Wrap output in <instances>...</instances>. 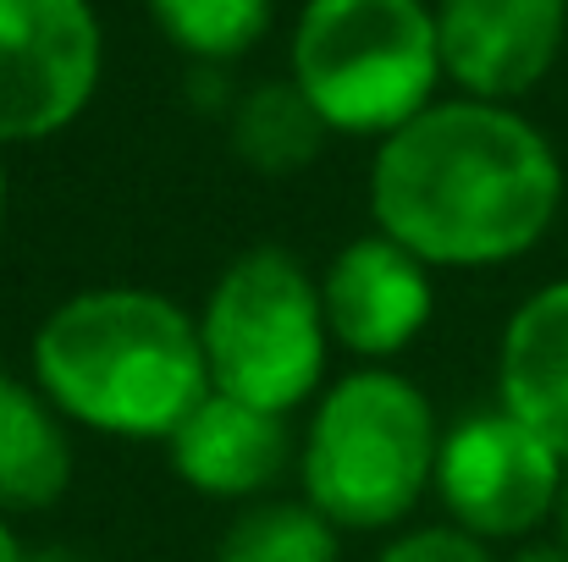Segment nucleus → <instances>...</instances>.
Segmentation results:
<instances>
[{"label":"nucleus","mask_w":568,"mask_h":562,"mask_svg":"<svg viewBox=\"0 0 568 562\" xmlns=\"http://www.w3.org/2000/svg\"><path fill=\"white\" fill-rule=\"evenodd\" d=\"M564 210L552 139L491 100H436L376 144V232L430 270H497L547 243Z\"/></svg>","instance_id":"1"},{"label":"nucleus","mask_w":568,"mask_h":562,"mask_svg":"<svg viewBox=\"0 0 568 562\" xmlns=\"http://www.w3.org/2000/svg\"><path fill=\"white\" fill-rule=\"evenodd\" d=\"M28 380L67 425L161 447L210 397L199 320L178 298L128 282L61 298L28 343Z\"/></svg>","instance_id":"2"},{"label":"nucleus","mask_w":568,"mask_h":562,"mask_svg":"<svg viewBox=\"0 0 568 562\" xmlns=\"http://www.w3.org/2000/svg\"><path fill=\"white\" fill-rule=\"evenodd\" d=\"M442 425L419 380L392 365H359L315 397L298 441L304 502L343 535L397 530L436 480Z\"/></svg>","instance_id":"3"},{"label":"nucleus","mask_w":568,"mask_h":562,"mask_svg":"<svg viewBox=\"0 0 568 562\" xmlns=\"http://www.w3.org/2000/svg\"><path fill=\"white\" fill-rule=\"evenodd\" d=\"M287 78L337 139H392L436 105L442 44L425 0H304Z\"/></svg>","instance_id":"4"},{"label":"nucleus","mask_w":568,"mask_h":562,"mask_svg":"<svg viewBox=\"0 0 568 562\" xmlns=\"http://www.w3.org/2000/svg\"><path fill=\"white\" fill-rule=\"evenodd\" d=\"M193 320L210 391L282 419L321 391L332 331L321 309V276L293 248L260 243L226 259Z\"/></svg>","instance_id":"5"},{"label":"nucleus","mask_w":568,"mask_h":562,"mask_svg":"<svg viewBox=\"0 0 568 562\" xmlns=\"http://www.w3.org/2000/svg\"><path fill=\"white\" fill-rule=\"evenodd\" d=\"M564 474L568 463L530 425H519L508 408H480L442 430L430 491L442 497L447 524L486 546H503L530 541L541 524H552Z\"/></svg>","instance_id":"6"},{"label":"nucleus","mask_w":568,"mask_h":562,"mask_svg":"<svg viewBox=\"0 0 568 562\" xmlns=\"http://www.w3.org/2000/svg\"><path fill=\"white\" fill-rule=\"evenodd\" d=\"M100 72L105 33L89 0H0V150L67 133Z\"/></svg>","instance_id":"7"},{"label":"nucleus","mask_w":568,"mask_h":562,"mask_svg":"<svg viewBox=\"0 0 568 562\" xmlns=\"http://www.w3.org/2000/svg\"><path fill=\"white\" fill-rule=\"evenodd\" d=\"M321 309L332 348L354 354L359 365H392L425 337L436 315V270L392 237L365 232L326 259Z\"/></svg>","instance_id":"8"},{"label":"nucleus","mask_w":568,"mask_h":562,"mask_svg":"<svg viewBox=\"0 0 568 562\" xmlns=\"http://www.w3.org/2000/svg\"><path fill=\"white\" fill-rule=\"evenodd\" d=\"M442 78L464 100L514 105L564 55L568 0H436Z\"/></svg>","instance_id":"9"},{"label":"nucleus","mask_w":568,"mask_h":562,"mask_svg":"<svg viewBox=\"0 0 568 562\" xmlns=\"http://www.w3.org/2000/svg\"><path fill=\"white\" fill-rule=\"evenodd\" d=\"M166 458L178 480L210 502H265V491L298 463L293 430L282 413L248 408L237 397L210 391L189 419L172 430Z\"/></svg>","instance_id":"10"},{"label":"nucleus","mask_w":568,"mask_h":562,"mask_svg":"<svg viewBox=\"0 0 568 562\" xmlns=\"http://www.w3.org/2000/svg\"><path fill=\"white\" fill-rule=\"evenodd\" d=\"M497 408L568 463V276L536 287L497 343Z\"/></svg>","instance_id":"11"},{"label":"nucleus","mask_w":568,"mask_h":562,"mask_svg":"<svg viewBox=\"0 0 568 562\" xmlns=\"http://www.w3.org/2000/svg\"><path fill=\"white\" fill-rule=\"evenodd\" d=\"M72 425L33 380L0 375V513H44L72 486Z\"/></svg>","instance_id":"12"},{"label":"nucleus","mask_w":568,"mask_h":562,"mask_svg":"<svg viewBox=\"0 0 568 562\" xmlns=\"http://www.w3.org/2000/svg\"><path fill=\"white\" fill-rule=\"evenodd\" d=\"M226 139H232V155L248 172H260V177H298L326 150L332 133L310 111V100L293 89V78H276V83H254L248 94L232 100Z\"/></svg>","instance_id":"13"},{"label":"nucleus","mask_w":568,"mask_h":562,"mask_svg":"<svg viewBox=\"0 0 568 562\" xmlns=\"http://www.w3.org/2000/svg\"><path fill=\"white\" fill-rule=\"evenodd\" d=\"M215 562H343V530L326 524L304 497H265L226 524Z\"/></svg>","instance_id":"14"},{"label":"nucleus","mask_w":568,"mask_h":562,"mask_svg":"<svg viewBox=\"0 0 568 562\" xmlns=\"http://www.w3.org/2000/svg\"><path fill=\"white\" fill-rule=\"evenodd\" d=\"M155 28L204 67H226L248 55L276 17V0H144Z\"/></svg>","instance_id":"15"},{"label":"nucleus","mask_w":568,"mask_h":562,"mask_svg":"<svg viewBox=\"0 0 568 562\" xmlns=\"http://www.w3.org/2000/svg\"><path fill=\"white\" fill-rule=\"evenodd\" d=\"M376 562H497L486 541L464 535L458 524H419L386 541V552Z\"/></svg>","instance_id":"16"},{"label":"nucleus","mask_w":568,"mask_h":562,"mask_svg":"<svg viewBox=\"0 0 568 562\" xmlns=\"http://www.w3.org/2000/svg\"><path fill=\"white\" fill-rule=\"evenodd\" d=\"M508 562H568V546L564 541H525Z\"/></svg>","instance_id":"17"},{"label":"nucleus","mask_w":568,"mask_h":562,"mask_svg":"<svg viewBox=\"0 0 568 562\" xmlns=\"http://www.w3.org/2000/svg\"><path fill=\"white\" fill-rule=\"evenodd\" d=\"M22 558V541H17V530L6 524V513H0V562H17Z\"/></svg>","instance_id":"18"},{"label":"nucleus","mask_w":568,"mask_h":562,"mask_svg":"<svg viewBox=\"0 0 568 562\" xmlns=\"http://www.w3.org/2000/svg\"><path fill=\"white\" fill-rule=\"evenodd\" d=\"M17 562H78V558H72V552H61V546H39V552H28V546H22V558Z\"/></svg>","instance_id":"19"},{"label":"nucleus","mask_w":568,"mask_h":562,"mask_svg":"<svg viewBox=\"0 0 568 562\" xmlns=\"http://www.w3.org/2000/svg\"><path fill=\"white\" fill-rule=\"evenodd\" d=\"M552 524H558V541L568 546V474H564V491H558V513H552Z\"/></svg>","instance_id":"20"},{"label":"nucleus","mask_w":568,"mask_h":562,"mask_svg":"<svg viewBox=\"0 0 568 562\" xmlns=\"http://www.w3.org/2000/svg\"><path fill=\"white\" fill-rule=\"evenodd\" d=\"M6 204H11V183H6V161H0V232H6Z\"/></svg>","instance_id":"21"}]
</instances>
